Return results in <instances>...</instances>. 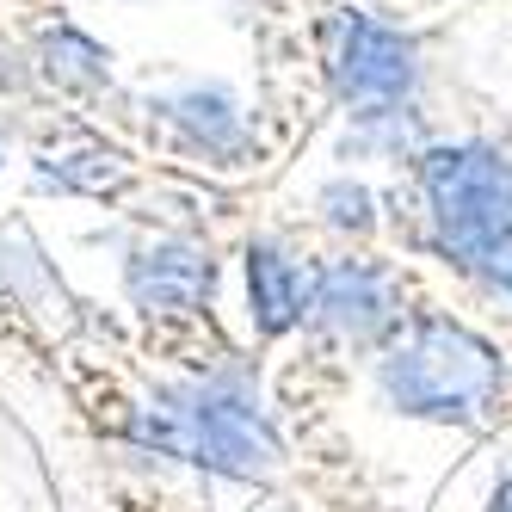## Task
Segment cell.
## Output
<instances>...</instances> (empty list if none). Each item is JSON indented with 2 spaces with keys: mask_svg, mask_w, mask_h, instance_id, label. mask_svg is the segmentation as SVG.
Masks as SVG:
<instances>
[{
  "mask_svg": "<svg viewBox=\"0 0 512 512\" xmlns=\"http://www.w3.org/2000/svg\"><path fill=\"white\" fill-rule=\"evenodd\" d=\"M377 389L401 420L494 426L506 414V358L457 315H408L377 352Z\"/></svg>",
  "mask_w": 512,
  "mask_h": 512,
  "instance_id": "obj_1",
  "label": "cell"
},
{
  "mask_svg": "<svg viewBox=\"0 0 512 512\" xmlns=\"http://www.w3.org/2000/svg\"><path fill=\"white\" fill-rule=\"evenodd\" d=\"M414 192H420V241L445 266L469 272L475 253L512 223V155L482 136L426 142L414 155Z\"/></svg>",
  "mask_w": 512,
  "mask_h": 512,
  "instance_id": "obj_2",
  "label": "cell"
},
{
  "mask_svg": "<svg viewBox=\"0 0 512 512\" xmlns=\"http://www.w3.org/2000/svg\"><path fill=\"white\" fill-rule=\"evenodd\" d=\"M155 408L173 426L179 463H198L210 475H235V482H260L278 469L284 445L253 395L247 364H210L198 377H179L155 389Z\"/></svg>",
  "mask_w": 512,
  "mask_h": 512,
  "instance_id": "obj_3",
  "label": "cell"
},
{
  "mask_svg": "<svg viewBox=\"0 0 512 512\" xmlns=\"http://www.w3.org/2000/svg\"><path fill=\"white\" fill-rule=\"evenodd\" d=\"M327 81H334V99L352 118L408 112L420 81H426L420 38L377 19V13H364V7L327 13Z\"/></svg>",
  "mask_w": 512,
  "mask_h": 512,
  "instance_id": "obj_4",
  "label": "cell"
},
{
  "mask_svg": "<svg viewBox=\"0 0 512 512\" xmlns=\"http://www.w3.org/2000/svg\"><path fill=\"white\" fill-rule=\"evenodd\" d=\"M309 327L340 346H383L401 327V278L371 253H340V260L315 266Z\"/></svg>",
  "mask_w": 512,
  "mask_h": 512,
  "instance_id": "obj_5",
  "label": "cell"
},
{
  "mask_svg": "<svg viewBox=\"0 0 512 512\" xmlns=\"http://www.w3.org/2000/svg\"><path fill=\"white\" fill-rule=\"evenodd\" d=\"M124 290L142 315H204L216 297V260H210V247L186 235L142 241L124 260Z\"/></svg>",
  "mask_w": 512,
  "mask_h": 512,
  "instance_id": "obj_6",
  "label": "cell"
},
{
  "mask_svg": "<svg viewBox=\"0 0 512 512\" xmlns=\"http://www.w3.org/2000/svg\"><path fill=\"white\" fill-rule=\"evenodd\" d=\"M149 112L173 130V142L186 155H204L210 167H241L253 155V124L241 112V93L223 81H192L161 93Z\"/></svg>",
  "mask_w": 512,
  "mask_h": 512,
  "instance_id": "obj_7",
  "label": "cell"
},
{
  "mask_svg": "<svg viewBox=\"0 0 512 512\" xmlns=\"http://www.w3.org/2000/svg\"><path fill=\"white\" fill-rule=\"evenodd\" d=\"M241 284H247V321L260 340H284L309 321V284L315 266H303L297 247H284L278 235L247 241L241 253Z\"/></svg>",
  "mask_w": 512,
  "mask_h": 512,
  "instance_id": "obj_8",
  "label": "cell"
},
{
  "mask_svg": "<svg viewBox=\"0 0 512 512\" xmlns=\"http://www.w3.org/2000/svg\"><path fill=\"white\" fill-rule=\"evenodd\" d=\"M38 68H44V81L68 87V93H93L112 81V50L87 38L81 25H50L38 38Z\"/></svg>",
  "mask_w": 512,
  "mask_h": 512,
  "instance_id": "obj_9",
  "label": "cell"
},
{
  "mask_svg": "<svg viewBox=\"0 0 512 512\" xmlns=\"http://www.w3.org/2000/svg\"><path fill=\"white\" fill-rule=\"evenodd\" d=\"M315 210H321V223L340 229V235H371L377 229V192L364 186V179H327L315 192Z\"/></svg>",
  "mask_w": 512,
  "mask_h": 512,
  "instance_id": "obj_10",
  "label": "cell"
},
{
  "mask_svg": "<svg viewBox=\"0 0 512 512\" xmlns=\"http://www.w3.org/2000/svg\"><path fill=\"white\" fill-rule=\"evenodd\" d=\"M463 278H475L488 297H506V303H512V223H506L482 253H475V266H469Z\"/></svg>",
  "mask_w": 512,
  "mask_h": 512,
  "instance_id": "obj_11",
  "label": "cell"
},
{
  "mask_svg": "<svg viewBox=\"0 0 512 512\" xmlns=\"http://www.w3.org/2000/svg\"><path fill=\"white\" fill-rule=\"evenodd\" d=\"M494 512H512V469L500 475V488H494Z\"/></svg>",
  "mask_w": 512,
  "mask_h": 512,
  "instance_id": "obj_12",
  "label": "cell"
}]
</instances>
